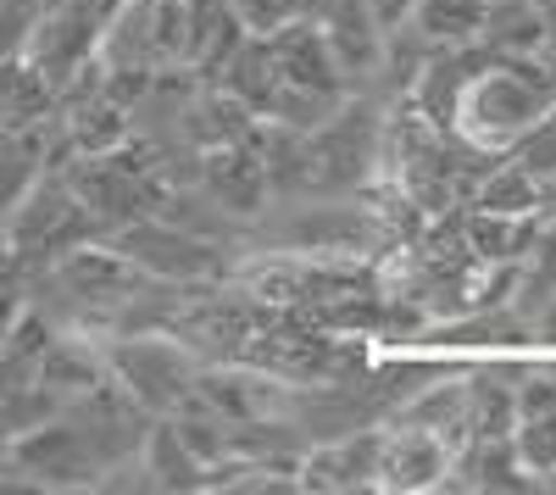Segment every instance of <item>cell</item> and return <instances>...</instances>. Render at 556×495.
<instances>
[{
  "label": "cell",
  "mask_w": 556,
  "mask_h": 495,
  "mask_svg": "<svg viewBox=\"0 0 556 495\" xmlns=\"http://www.w3.org/2000/svg\"><path fill=\"white\" fill-rule=\"evenodd\" d=\"M451 479V440L434 429H412V423H384L379 440V484L384 495H429L445 490Z\"/></svg>",
  "instance_id": "cell-8"
},
{
  "label": "cell",
  "mask_w": 556,
  "mask_h": 495,
  "mask_svg": "<svg viewBox=\"0 0 556 495\" xmlns=\"http://www.w3.org/2000/svg\"><path fill=\"white\" fill-rule=\"evenodd\" d=\"M245 245L256 251H290V256H340V262H374L390 251L374 206L362 195L340 201H267L251 223Z\"/></svg>",
  "instance_id": "cell-2"
},
{
  "label": "cell",
  "mask_w": 556,
  "mask_h": 495,
  "mask_svg": "<svg viewBox=\"0 0 556 495\" xmlns=\"http://www.w3.org/2000/svg\"><path fill=\"white\" fill-rule=\"evenodd\" d=\"M379 440L384 429H356L340 440L306 445L295 462V484L317 495H345V490H374L379 484Z\"/></svg>",
  "instance_id": "cell-10"
},
{
  "label": "cell",
  "mask_w": 556,
  "mask_h": 495,
  "mask_svg": "<svg viewBox=\"0 0 556 495\" xmlns=\"http://www.w3.org/2000/svg\"><path fill=\"white\" fill-rule=\"evenodd\" d=\"M101 356H106V379H117L151 418L178 412L201 373V363L173 334H112L101 340Z\"/></svg>",
  "instance_id": "cell-4"
},
{
  "label": "cell",
  "mask_w": 556,
  "mask_h": 495,
  "mask_svg": "<svg viewBox=\"0 0 556 495\" xmlns=\"http://www.w3.org/2000/svg\"><path fill=\"white\" fill-rule=\"evenodd\" d=\"M556 106V89L534 56H490L456 96L451 128L462 145L490 151V156H513V145Z\"/></svg>",
  "instance_id": "cell-1"
},
{
  "label": "cell",
  "mask_w": 556,
  "mask_h": 495,
  "mask_svg": "<svg viewBox=\"0 0 556 495\" xmlns=\"http://www.w3.org/2000/svg\"><path fill=\"white\" fill-rule=\"evenodd\" d=\"M262 39H267L273 67H278L285 84L306 89V96H323V101H345L351 96V84H345V73H340V62L329 51V39H323L317 17H295V23L273 28Z\"/></svg>",
  "instance_id": "cell-9"
},
{
  "label": "cell",
  "mask_w": 556,
  "mask_h": 495,
  "mask_svg": "<svg viewBox=\"0 0 556 495\" xmlns=\"http://www.w3.org/2000/svg\"><path fill=\"white\" fill-rule=\"evenodd\" d=\"M228 12H235L251 34H273V28H285L295 17H312L317 0H228Z\"/></svg>",
  "instance_id": "cell-23"
},
{
  "label": "cell",
  "mask_w": 556,
  "mask_h": 495,
  "mask_svg": "<svg viewBox=\"0 0 556 495\" xmlns=\"http://www.w3.org/2000/svg\"><path fill=\"white\" fill-rule=\"evenodd\" d=\"M184 145H195V151H212V145H240L251 140V128H256V112L235 96V89H223V84H195V96L190 106H184Z\"/></svg>",
  "instance_id": "cell-13"
},
{
  "label": "cell",
  "mask_w": 556,
  "mask_h": 495,
  "mask_svg": "<svg viewBox=\"0 0 556 495\" xmlns=\"http://www.w3.org/2000/svg\"><path fill=\"white\" fill-rule=\"evenodd\" d=\"M39 167H45V128H23V134L0 128V217L17 206V195L39 178Z\"/></svg>",
  "instance_id": "cell-21"
},
{
  "label": "cell",
  "mask_w": 556,
  "mask_h": 495,
  "mask_svg": "<svg viewBox=\"0 0 556 495\" xmlns=\"http://www.w3.org/2000/svg\"><path fill=\"white\" fill-rule=\"evenodd\" d=\"M96 39H101V23L89 17L78 0H51V7L39 12V23L28 28V39H23V62L51 84V89H62L89 56H96Z\"/></svg>",
  "instance_id": "cell-7"
},
{
  "label": "cell",
  "mask_w": 556,
  "mask_h": 495,
  "mask_svg": "<svg viewBox=\"0 0 556 495\" xmlns=\"http://www.w3.org/2000/svg\"><path fill=\"white\" fill-rule=\"evenodd\" d=\"M51 7V0H0V56H17L28 28L39 23V12Z\"/></svg>",
  "instance_id": "cell-24"
},
{
  "label": "cell",
  "mask_w": 556,
  "mask_h": 495,
  "mask_svg": "<svg viewBox=\"0 0 556 495\" xmlns=\"http://www.w3.org/2000/svg\"><path fill=\"white\" fill-rule=\"evenodd\" d=\"M139 468H146V479H151L156 495H178V490L195 495V490H206V462L178 440V429L167 418L151 423L146 445H139Z\"/></svg>",
  "instance_id": "cell-15"
},
{
  "label": "cell",
  "mask_w": 556,
  "mask_h": 495,
  "mask_svg": "<svg viewBox=\"0 0 556 495\" xmlns=\"http://www.w3.org/2000/svg\"><path fill=\"white\" fill-rule=\"evenodd\" d=\"M12 473L28 490H96L101 484V462L89 457L84 434L56 412L23 434H12V452H7Z\"/></svg>",
  "instance_id": "cell-6"
},
{
  "label": "cell",
  "mask_w": 556,
  "mask_h": 495,
  "mask_svg": "<svg viewBox=\"0 0 556 495\" xmlns=\"http://www.w3.org/2000/svg\"><path fill=\"white\" fill-rule=\"evenodd\" d=\"M195 190L206 201H217L223 212H235L240 223H256L267 206V167L251 151V140L240 145H212L195 162Z\"/></svg>",
  "instance_id": "cell-11"
},
{
  "label": "cell",
  "mask_w": 556,
  "mask_h": 495,
  "mask_svg": "<svg viewBox=\"0 0 556 495\" xmlns=\"http://www.w3.org/2000/svg\"><path fill=\"white\" fill-rule=\"evenodd\" d=\"M223 89H235V96L262 117L267 112V101H273V89H278V67H273V51H267V39L262 34H245V45L235 51V62L223 67V78H217Z\"/></svg>",
  "instance_id": "cell-20"
},
{
  "label": "cell",
  "mask_w": 556,
  "mask_h": 495,
  "mask_svg": "<svg viewBox=\"0 0 556 495\" xmlns=\"http://www.w3.org/2000/svg\"><path fill=\"white\" fill-rule=\"evenodd\" d=\"M362 7L374 12V23H379V28H395V23H412L417 0H362Z\"/></svg>",
  "instance_id": "cell-25"
},
{
  "label": "cell",
  "mask_w": 556,
  "mask_h": 495,
  "mask_svg": "<svg viewBox=\"0 0 556 495\" xmlns=\"http://www.w3.org/2000/svg\"><path fill=\"white\" fill-rule=\"evenodd\" d=\"M468 206H473V212H513V217H529V212L545 206V195H540V178H534L518 156H501V162L479 178V190H473Z\"/></svg>",
  "instance_id": "cell-19"
},
{
  "label": "cell",
  "mask_w": 556,
  "mask_h": 495,
  "mask_svg": "<svg viewBox=\"0 0 556 495\" xmlns=\"http://www.w3.org/2000/svg\"><path fill=\"white\" fill-rule=\"evenodd\" d=\"M56 112V89L45 84L23 56H0V128L23 134V128H45Z\"/></svg>",
  "instance_id": "cell-16"
},
{
  "label": "cell",
  "mask_w": 556,
  "mask_h": 495,
  "mask_svg": "<svg viewBox=\"0 0 556 495\" xmlns=\"http://www.w3.org/2000/svg\"><path fill=\"white\" fill-rule=\"evenodd\" d=\"M479 12H484V0H417L412 23L424 28L434 45H456V39L479 34Z\"/></svg>",
  "instance_id": "cell-22"
},
{
  "label": "cell",
  "mask_w": 556,
  "mask_h": 495,
  "mask_svg": "<svg viewBox=\"0 0 556 495\" xmlns=\"http://www.w3.org/2000/svg\"><path fill=\"white\" fill-rule=\"evenodd\" d=\"M84 240H106V229L78 206V195L67 190V178L56 167H39V178L17 195V206L0 217V245L23 267H45L51 256H62Z\"/></svg>",
  "instance_id": "cell-3"
},
{
  "label": "cell",
  "mask_w": 556,
  "mask_h": 495,
  "mask_svg": "<svg viewBox=\"0 0 556 495\" xmlns=\"http://www.w3.org/2000/svg\"><path fill=\"white\" fill-rule=\"evenodd\" d=\"M106 245H117L146 279H173V284H195V279H223L228 274V256L223 245H206L195 234H184L178 223L167 217H134L123 229L106 234Z\"/></svg>",
  "instance_id": "cell-5"
},
{
  "label": "cell",
  "mask_w": 556,
  "mask_h": 495,
  "mask_svg": "<svg viewBox=\"0 0 556 495\" xmlns=\"http://www.w3.org/2000/svg\"><path fill=\"white\" fill-rule=\"evenodd\" d=\"M78 7H84V12H89V17H96V23H101V28H106V23H112V17H117V12H123V7H128V0H78Z\"/></svg>",
  "instance_id": "cell-26"
},
{
  "label": "cell",
  "mask_w": 556,
  "mask_h": 495,
  "mask_svg": "<svg viewBox=\"0 0 556 495\" xmlns=\"http://www.w3.org/2000/svg\"><path fill=\"white\" fill-rule=\"evenodd\" d=\"M312 17H317L323 39H329L345 84L367 89V78H374V67H379V51H384V28L374 23V12H367L362 0H317Z\"/></svg>",
  "instance_id": "cell-12"
},
{
  "label": "cell",
  "mask_w": 556,
  "mask_h": 495,
  "mask_svg": "<svg viewBox=\"0 0 556 495\" xmlns=\"http://www.w3.org/2000/svg\"><path fill=\"white\" fill-rule=\"evenodd\" d=\"M540 217L545 212H529V217H513V212H473V206H462V240H468V251L490 267L501 262H518L540 229Z\"/></svg>",
  "instance_id": "cell-17"
},
{
  "label": "cell",
  "mask_w": 556,
  "mask_h": 495,
  "mask_svg": "<svg viewBox=\"0 0 556 495\" xmlns=\"http://www.w3.org/2000/svg\"><path fill=\"white\" fill-rule=\"evenodd\" d=\"M473 39L484 45V51H495V56H534V51H545V28H540V12L529 7V0H484Z\"/></svg>",
  "instance_id": "cell-18"
},
{
  "label": "cell",
  "mask_w": 556,
  "mask_h": 495,
  "mask_svg": "<svg viewBox=\"0 0 556 495\" xmlns=\"http://www.w3.org/2000/svg\"><path fill=\"white\" fill-rule=\"evenodd\" d=\"M34 379H39L45 390H51L56 401H73V395H84V390H96V384L106 379L101 340L56 329L51 340H45V351L34 356Z\"/></svg>",
  "instance_id": "cell-14"
}]
</instances>
